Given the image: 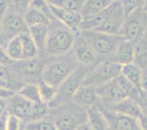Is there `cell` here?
<instances>
[{
	"label": "cell",
	"instance_id": "cell-26",
	"mask_svg": "<svg viewBox=\"0 0 147 130\" xmlns=\"http://www.w3.org/2000/svg\"><path fill=\"white\" fill-rule=\"evenodd\" d=\"M21 42H22L23 51L24 59H33L39 56V51L37 45L31 37L29 32H25L21 34Z\"/></svg>",
	"mask_w": 147,
	"mask_h": 130
},
{
	"label": "cell",
	"instance_id": "cell-43",
	"mask_svg": "<svg viewBox=\"0 0 147 130\" xmlns=\"http://www.w3.org/2000/svg\"><path fill=\"white\" fill-rule=\"evenodd\" d=\"M29 1H30V2H32V1H33V0H29Z\"/></svg>",
	"mask_w": 147,
	"mask_h": 130
},
{
	"label": "cell",
	"instance_id": "cell-23",
	"mask_svg": "<svg viewBox=\"0 0 147 130\" xmlns=\"http://www.w3.org/2000/svg\"><path fill=\"white\" fill-rule=\"evenodd\" d=\"M113 0H86L81 14L83 18L94 15L103 11L111 5Z\"/></svg>",
	"mask_w": 147,
	"mask_h": 130
},
{
	"label": "cell",
	"instance_id": "cell-32",
	"mask_svg": "<svg viewBox=\"0 0 147 130\" xmlns=\"http://www.w3.org/2000/svg\"><path fill=\"white\" fill-rule=\"evenodd\" d=\"M24 130H58L54 123L49 118L29 121L26 124Z\"/></svg>",
	"mask_w": 147,
	"mask_h": 130
},
{
	"label": "cell",
	"instance_id": "cell-40",
	"mask_svg": "<svg viewBox=\"0 0 147 130\" xmlns=\"http://www.w3.org/2000/svg\"><path fill=\"white\" fill-rule=\"evenodd\" d=\"M76 130H92V128H91L90 126H89V123L86 122V123H84V124H81V126H79V127L76 129Z\"/></svg>",
	"mask_w": 147,
	"mask_h": 130
},
{
	"label": "cell",
	"instance_id": "cell-33",
	"mask_svg": "<svg viewBox=\"0 0 147 130\" xmlns=\"http://www.w3.org/2000/svg\"><path fill=\"white\" fill-rule=\"evenodd\" d=\"M30 5L42 13L51 21V23L56 20L55 16L53 14L51 8L50 4L47 0H33Z\"/></svg>",
	"mask_w": 147,
	"mask_h": 130
},
{
	"label": "cell",
	"instance_id": "cell-44",
	"mask_svg": "<svg viewBox=\"0 0 147 130\" xmlns=\"http://www.w3.org/2000/svg\"><path fill=\"white\" fill-rule=\"evenodd\" d=\"M113 1H114V0H113Z\"/></svg>",
	"mask_w": 147,
	"mask_h": 130
},
{
	"label": "cell",
	"instance_id": "cell-9",
	"mask_svg": "<svg viewBox=\"0 0 147 130\" xmlns=\"http://www.w3.org/2000/svg\"><path fill=\"white\" fill-rule=\"evenodd\" d=\"M29 32L23 15L7 11L1 16V48H5L14 37Z\"/></svg>",
	"mask_w": 147,
	"mask_h": 130
},
{
	"label": "cell",
	"instance_id": "cell-12",
	"mask_svg": "<svg viewBox=\"0 0 147 130\" xmlns=\"http://www.w3.org/2000/svg\"><path fill=\"white\" fill-rule=\"evenodd\" d=\"M32 102L17 92L8 99H1V110L7 111L28 122L30 117Z\"/></svg>",
	"mask_w": 147,
	"mask_h": 130
},
{
	"label": "cell",
	"instance_id": "cell-1",
	"mask_svg": "<svg viewBox=\"0 0 147 130\" xmlns=\"http://www.w3.org/2000/svg\"><path fill=\"white\" fill-rule=\"evenodd\" d=\"M49 39L41 57L51 58L64 56L73 50L77 33L56 19L49 25Z\"/></svg>",
	"mask_w": 147,
	"mask_h": 130
},
{
	"label": "cell",
	"instance_id": "cell-6",
	"mask_svg": "<svg viewBox=\"0 0 147 130\" xmlns=\"http://www.w3.org/2000/svg\"><path fill=\"white\" fill-rule=\"evenodd\" d=\"M93 67L80 64L78 68L58 87L55 99L49 104L50 109L72 102L73 96L78 88L83 85L89 71Z\"/></svg>",
	"mask_w": 147,
	"mask_h": 130
},
{
	"label": "cell",
	"instance_id": "cell-8",
	"mask_svg": "<svg viewBox=\"0 0 147 130\" xmlns=\"http://www.w3.org/2000/svg\"><path fill=\"white\" fill-rule=\"evenodd\" d=\"M121 64L112 61H105L98 63L92 68L83 85L99 88L117 78L121 73Z\"/></svg>",
	"mask_w": 147,
	"mask_h": 130
},
{
	"label": "cell",
	"instance_id": "cell-37",
	"mask_svg": "<svg viewBox=\"0 0 147 130\" xmlns=\"http://www.w3.org/2000/svg\"><path fill=\"white\" fill-rule=\"evenodd\" d=\"M16 93L17 92L9 90L7 88H1V99H8Z\"/></svg>",
	"mask_w": 147,
	"mask_h": 130
},
{
	"label": "cell",
	"instance_id": "cell-25",
	"mask_svg": "<svg viewBox=\"0 0 147 130\" xmlns=\"http://www.w3.org/2000/svg\"><path fill=\"white\" fill-rule=\"evenodd\" d=\"M24 18L29 27L42 24L49 25L51 24V21L42 13L32 5L29 6L24 14Z\"/></svg>",
	"mask_w": 147,
	"mask_h": 130
},
{
	"label": "cell",
	"instance_id": "cell-42",
	"mask_svg": "<svg viewBox=\"0 0 147 130\" xmlns=\"http://www.w3.org/2000/svg\"><path fill=\"white\" fill-rule=\"evenodd\" d=\"M144 39H146V40H147V29H146V32H145V33H144Z\"/></svg>",
	"mask_w": 147,
	"mask_h": 130
},
{
	"label": "cell",
	"instance_id": "cell-13",
	"mask_svg": "<svg viewBox=\"0 0 147 130\" xmlns=\"http://www.w3.org/2000/svg\"><path fill=\"white\" fill-rule=\"evenodd\" d=\"M76 59L81 65L94 67L99 62L97 56L93 48L85 40L80 32L77 33L76 40L73 48Z\"/></svg>",
	"mask_w": 147,
	"mask_h": 130
},
{
	"label": "cell",
	"instance_id": "cell-22",
	"mask_svg": "<svg viewBox=\"0 0 147 130\" xmlns=\"http://www.w3.org/2000/svg\"><path fill=\"white\" fill-rule=\"evenodd\" d=\"M121 74L136 88L141 90L143 70L135 62L123 65Z\"/></svg>",
	"mask_w": 147,
	"mask_h": 130
},
{
	"label": "cell",
	"instance_id": "cell-17",
	"mask_svg": "<svg viewBox=\"0 0 147 130\" xmlns=\"http://www.w3.org/2000/svg\"><path fill=\"white\" fill-rule=\"evenodd\" d=\"M107 110L116 113L138 119L144 113L139 103L135 99L131 97L112 104Z\"/></svg>",
	"mask_w": 147,
	"mask_h": 130
},
{
	"label": "cell",
	"instance_id": "cell-7",
	"mask_svg": "<svg viewBox=\"0 0 147 130\" xmlns=\"http://www.w3.org/2000/svg\"><path fill=\"white\" fill-rule=\"evenodd\" d=\"M46 59L41 56L14 61L10 67L23 84H36L42 80Z\"/></svg>",
	"mask_w": 147,
	"mask_h": 130
},
{
	"label": "cell",
	"instance_id": "cell-41",
	"mask_svg": "<svg viewBox=\"0 0 147 130\" xmlns=\"http://www.w3.org/2000/svg\"><path fill=\"white\" fill-rule=\"evenodd\" d=\"M143 8H144V11L147 13V0H145V1H144V6H143Z\"/></svg>",
	"mask_w": 147,
	"mask_h": 130
},
{
	"label": "cell",
	"instance_id": "cell-28",
	"mask_svg": "<svg viewBox=\"0 0 147 130\" xmlns=\"http://www.w3.org/2000/svg\"><path fill=\"white\" fill-rule=\"evenodd\" d=\"M49 4L65 10L81 13L86 0H47Z\"/></svg>",
	"mask_w": 147,
	"mask_h": 130
},
{
	"label": "cell",
	"instance_id": "cell-11",
	"mask_svg": "<svg viewBox=\"0 0 147 130\" xmlns=\"http://www.w3.org/2000/svg\"><path fill=\"white\" fill-rule=\"evenodd\" d=\"M108 10L106 20L95 31L109 34H119L126 18L121 0H114L108 7Z\"/></svg>",
	"mask_w": 147,
	"mask_h": 130
},
{
	"label": "cell",
	"instance_id": "cell-18",
	"mask_svg": "<svg viewBox=\"0 0 147 130\" xmlns=\"http://www.w3.org/2000/svg\"><path fill=\"white\" fill-rule=\"evenodd\" d=\"M136 42L137 41L123 40L119 45L111 61L121 64V66L134 62Z\"/></svg>",
	"mask_w": 147,
	"mask_h": 130
},
{
	"label": "cell",
	"instance_id": "cell-10",
	"mask_svg": "<svg viewBox=\"0 0 147 130\" xmlns=\"http://www.w3.org/2000/svg\"><path fill=\"white\" fill-rule=\"evenodd\" d=\"M147 29V13L141 7L126 17L119 35L125 40H141Z\"/></svg>",
	"mask_w": 147,
	"mask_h": 130
},
{
	"label": "cell",
	"instance_id": "cell-14",
	"mask_svg": "<svg viewBox=\"0 0 147 130\" xmlns=\"http://www.w3.org/2000/svg\"><path fill=\"white\" fill-rule=\"evenodd\" d=\"M100 108L106 118L107 130H141L138 119L116 113L105 108Z\"/></svg>",
	"mask_w": 147,
	"mask_h": 130
},
{
	"label": "cell",
	"instance_id": "cell-38",
	"mask_svg": "<svg viewBox=\"0 0 147 130\" xmlns=\"http://www.w3.org/2000/svg\"><path fill=\"white\" fill-rule=\"evenodd\" d=\"M141 90L147 93V69L143 70L142 80L141 84Z\"/></svg>",
	"mask_w": 147,
	"mask_h": 130
},
{
	"label": "cell",
	"instance_id": "cell-36",
	"mask_svg": "<svg viewBox=\"0 0 147 130\" xmlns=\"http://www.w3.org/2000/svg\"><path fill=\"white\" fill-rule=\"evenodd\" d=\"M136 101L139 103L142 108L143 112L144 114L147 115V93L142 91L139 92L138 97L136 98Z\"/></svg>",
	"mask_w": 147,
	"mask_h": 130
},
{
	"label": "cell",
	"instance_id": "cell-21",
	"mask_svg": "<svg viewBox=\"0 0 147 130\" xmlns=\"http://www.w3.org/2000/svg\"><path fill=\"white\" fill-rule=\"evenodd\" d=\"M87 122L92 130L108 129L106 118L99 105L87 110Z\"/></svg>",
	"mask_w": 147,
	"mask_h": 130
},
{
	"label": "cell",
	"instance_id": "cell-27",
	"mask_svg": "<svg viewBox=\"0 0 147 130\" xmlns=\"http://www.w3.org/2000/svg\"><path fill=\"white\" fill-rule=\"evenodd\" d=\"M134 62L142 70L147 69V40L144 37L136 42Z\"/></svg>",
	"mask_w": 147,
	"mask_h": 130
},
{
	"label": "cell",
	"instance_id": "cell-31",
	"mask_svg": "<svg viewBox=\"0 0 147 130\" xmlns=\"http://www.w3.org/2000/svg\"><path fill=\"white\" fill-rule=\"evenodd\" d=\"M49 111H50V108H49V104L44 102L43 101L32 102L30 117H29L28 122L45 118L49 114Z\"/></svg>",
	"mask_w": 147,
	"mask_h": 130
},
{
	"label": "cell",
	"instance_id": "cell-16",
	"mask_svg": "<svg viewBox=\"0 0 147 130\" xmlns=\"http://www.w3.org/2000/svg\"><path fill=\"white\" fill-rule=\"evenodd\" d=\"M50 6L56 19L67 26L68 28L71 29L76 33L79 32L80 25L83 19L81 13L57 7L51 4Z\"/></svg>",
	"mask_w": 147,
	"mask_h": 130
},
{
	"label": "cell",
	"instance_id": "cell-35",
	"mask_svg": "<svg viewBox=\"0 0 147 130\" xmlns=\"http://www.w3.org/2000/svg\"><path fill=\"white\" fill-rule=\"evenodd\" d=\"M26 121L14 115H9L5 130H24Z\"/></svg>",
	"mask_w": 147,
	"mask_h": 130
},
{
	"label": "cell",
	"instance_id": "cell-15",
	"mask_svg": "<svg viewBox=\"0 0 147 130\" xmlns=\"http://www.w3.org/2000/svg\"><path fill=\"white\" fill-rule=\"evenodd\" d=\"M72 102L86 110L99 105L100 99L97 88L90 86L82 85L74 95Z\"/></svg>",
	"mask_w": 147,
	"mask_h": 130
},
{
	"label": "cell",
	"instance_id": "cell-19",
	"mask_svg": "<svg viewBox=\"0 0 147 130\" xmlns=\"http://www.w3.org/2000/svg\"><path fill=\"white\" fill-rule=\"evenodd\" d=\"M49 25L42 24V25H36L29 27V34L37 45L39 51L40 56H42L45 52V47L49 39V32H50Z\"/></svg>",
	"mask_w": 147,
	"mask_h": 130
},
{
	"label": "cell",
	"instance_id": "cell-5",
	"mask_svg": "<svg viewBox=\"0 0 147 130\" xmlns=\"http://www.w3.org/2000/svg\"><path fill=\"white\" fill-rule=\"evenodd\" d=\"M79 32L93 48L99 62L111 61L119 44L125 40L119 34H109L95 30Z\"/></svg>",
	"mask_w": 147,
	"mask_h": 130
},
{
	"label": "cell",
	"instance_id": "cell-3",
	"mask_svg": "<svg viewBox=\"0 0 147 130\" xmlns=\"http://www.w3.org/2000/svg\"><path fill=\"white\" fill-rule=\"evenodd\" d=\"M97 90L100 99L99 106L105 109L125 99L131 97L136 100L141 91L136 88L121 74L111 82L97 88Z\"/></svg>",
	"mask_w": 147,
	"mask_h": 130
},
{
	"label": "cell",
	"instance_id": "cell-4",
	"mask_svg": "<svg viewBox=\"0 0 147 130\" xmlns=\"http://www.w3.org/2000/svg\"><path fill=\"white\" fill-rule=\"evenodd\" d=\"M46 117L54 123L58 130H76L81 124L87 122V110L70 102L50 109Z\"/></svg>",
	"mask_w": 147,
	"mask_h": 130
},
{
	"label": "cell",
	"instance_id": "cell-24",
	"mask_svg": "<svg viewBox=\"0 0 147 130\" xmlns=\"http://www.w3.org/2000/svg\"><path fill=\"white\" fill-rule=\"evenodd\" d=\"M1 49L5 51V53L13 61L24 59L21 34L10 40L6 46L5 48H1Z\"/></svg>",
	"mask_w": 147,
	"mask_h": 130
},
{
	"label": "cell",
	"instance_id": "cell-29",
	"mask_svg": "<svg viewBox=\"0 0 147 130\" xmlns=\"http://www.w3.org/2000/svg\"><path fill=\"white\" fill-rule=\"evenodd\" d=\"M18 94L24 96L32 102L42 101L41 99L40 93L38 84H26L18 91Z\"/></svg>",
	"mask_w": 147,
	"mask_h": 130
},
{
	"label": "cell",
	"instance_id": "cell-20",
	"mask_svg": "<svg viewBox=\"0 0 147 130\" xmlns=\"http://www.w3.org/2000/svg\"><path fill=\"white\" fill-rule=\"evenodd\" d=\"M1 88H7L13 92H18L24 84H23L14 73L10 66L1 65Z\"/></svg>",
	"mask_w": 147,
	"mask_h": 130
},
{
	"label": "cell",
	"instance_id": "cell-30",
	"mask_svg": "<svg viewBox=\"0 0 147 130\" xmlns=\"http://www.w3.org/2000/svg\"><path fill=\"white\" fill-rule=\"evenodd\" d=\"M38 86H39L40 93L42 100L44 102L49 104L55 99L58 87L53 86L48 84L44 81L42 79L38 83Z\"/></svg>",
	"mask_w": 147,
	"mask_h": 130
},
{
	"label": "cell",
	"instance_id": "cell-39",
	"mask_svg": "<svg viewBox=\"0 0 147 130\" xmlns=\"http://www.w3.org/2000/svg\"><path fill=\"white\" fill-rule=\"evenodd\" d=\"M138 121L141 130H147V115L143 113L142 116L138 119Z\"/></svg>",
	"mask_w": 147,
	"mask_h": 130
},
{
	"label": "cell",
	"instance_id": "cell-34",
	"mask_svg": "<svg viewBox=\"0 0 147 130\" xmlns=\"http://www.w3.org/2000/svg\"><path fill=\"white\" fill-rule=\"evenodd\" d=\"M145 0H121L126 17L139 8L143 7Z\"/></svg>",
	"mask_w": 147,
	"mask_h": 130
},
{
	"label": "cell",
	"instance_id": "cell-2",
	"mask_svg": "<svg viewBox=\"0 0 147 130\" xmlns=\"http://www.w3.org/2000/svg\"><path fill=\"white\" fill-rule=\"evenodd\" d=\"M45 59L42 79L56 87L59 86L80 65L73 50L64 56Z\"/></svg>",
	"mask_w": 147,
	"mask_h": 130
}]
</instances>
